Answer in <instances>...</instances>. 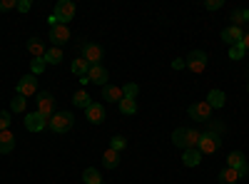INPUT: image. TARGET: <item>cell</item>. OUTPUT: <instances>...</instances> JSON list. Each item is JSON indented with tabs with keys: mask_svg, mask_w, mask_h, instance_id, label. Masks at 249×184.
I'll return each instance as SVG.
<instances>
[{
	"mask_svg": "<svg viewBox=\"0 0 249 184\" xmlns=\"http://www.w3.org/2000/svg\"><path fill=\"white\" fill-rule=\"evenodd\" d=\"M102 184H105V182H102Z\"/></svg>",
	"mask_w": 249,
	"mask_h": 184,
	"instance_id": "43",
	"label": "cell"
},
{
	"mask_svg": "<svg viewBox=\"0 0 249 184\" xmlns=\"http://www.w3.org/2000/svg\"><path fill=\"white\" fill-rule=\"evenodd\" d=\"M15 147V134L10 130H3L0 132V154H10Z\"/></svg>",
	"mask_w": 249,
	"mask_h": 184,
	"instance_id": "16",
	"label": "cell"
},
{
	"mask_svg": "<svg viewBox=\"0 0 249 184\" xmlns=\"http://www.w3.org/2000/svg\"><path fill=\"white\" fill-rule=\"evenodd\" d=\"M199 130H195V127H177L175 132H172V142L184 152V150H197V145H199Z\"/></svg>",
	"mask_w": 249,
	"mask_h": 184,
	"instance_id": "1",
	"label": "cell"
},
{
	"mask_svg": "<svg viewBox=\"0 0 249 184\" xmlns=\"http://www.w3.org/2000/svg\"><path fill=\"white\" fill-rule=\"evenodd\" d=\"M102 165H105V169H115L117 165H120V152H115V150H105V154H102Z\"/></svg>",
	"mask_w": 249,
	"mask_h": 184,
	"instance_id": "21",
	"label": "cell"
},
{
	"mask_svg": "<svg viewBox=\"0 0 249 184\" xmlns=\"http://www.w3.org/2000/svg\"><path fill=\"white\" fill-rule=\"evenodd\" d=\"M48 127V117L40 112H25V130L28 132H43Z\"/></svg>",
	"mask_w": 249,
	"mask_h": 184,
	"instance_id": "9",
	"label": "cell"
},
{
	"mask_svg": "<svg viewBox=\"0 0 249 184\" xmlns=\"http://www.w3.org/2000/svg\"><path fill=\"white\" fill-rule=\"evenodd\" d=\"M219 147H222V134H217V132H212V130H204V132L199 134L197 150L202 152V157H204V154H214Z\"/></svg>",
	"mask_w": 249,
	"mask_h": 184,
	"instance_id": "3",
	"label": "cell"
},
{
	"mask_svg": "<svg viewBox=\"0 0 249 184\" xmlns=\"http://www.w3.org/2000/svg\"><path fill=\"white\" fill-rule=\"evenodd\" d=\"M247 92H249V83H247Z\"/></svg>",
	"mask_w": 249,
	"mask_h": 184,
	"instance_id": "42",
	"label": "cell"
},
{
	"mask_svg": "<svg viewBox=\"0 0 249 184\" xmlns=\"http://www.w3.org/2000/svg\"><path fill=\"white\" fill-rule=\"evenodd\" d=\"M72 125H75V115L72 112H55L48 119V130H53L55 134H62V132L72 130Z\"/></svg>",
	"mask_w": 249,
	"mask_h": 184,
	"instance_id": "2",
	"label": "cell"
},
{
	"mask_svg": "<svg viewBox=\"0 0 249 184\" xmlns=\"http://www.w3.org/2000/svg\"><path fill=\"white\" fill-rule=\"evenodd\" d=\"M184 63H187V70H190V72L199 75L207 67V55H204V50H192L190 55L184 57Z\"/></svg>",
	"mask_w": 249,
	"mask_h": 184,
	"instance_id": "6",
	"label": "cell"
},
{
	"mask_svg": "<svg viewBox=\"0 0 249 184\" xmlns=\"http://www.w3.org/2000/svg\"><path fill=\"white\" fill-rule=\"evenodd\" d=\"M45 65H48V63H45L43 57H37V60H33V63H30V75H35V77H37L40 72L45 70Z\"/></svg>",
	"mask_w": 249,
	"mask_h": 184,
	"instance_id": "32",
	"label": "cell"
},
{
	"mask_svg": "<svg viewBox=\"0 0 249 184\" xmlns=\"http://www.w3.org/2000/svg\"><path fill=\"white\" fill-rule=\"evenodd\" d=\"M137 95H140V87L135 83H127V85L122 87V97L124 100H137Z\"/></svg>",
	"mask_w": 249,
	"mask_h": 184,
	"instance_id": "30",
	"label": "cell"
},
{
	"mask_svg": "<svg viewBox=\"0 0 249 184\" xmlns=\"http://www.w3.org/2000/svg\"><path fill=\"white\" fill-rule=\"evenodd\" d=\"M124 147H127V139H124L122 134H115V137L110 139V150H115V152H122Z\"/></svg>",
	"mask_w": 249,
	"mask_h": 184,
	"instance_id": "31",
	"label": "cell"
},
{
	"mask_svg": "<svg viewBox=\"0 0 249 184\" xmlns=\"http://www.w3.org/2000/svg\"><path fill=\"white\" fill-rule=\"evenodd\" d=\"M35 92H37V77H35V75H25V77L18 83V95L28 100V97L35 95Z\"/></svg>",
	"mask_w": 249,
	"mask_h": 184,
	"instance_id": "12",
	"label": "cell"
},
{
	"mask_svg": "<svg viewBox=\"0 0 249 184\" xmlns=\"http://www.w3.org/2000/svg\"><path fill=\"white\" fill-rule=\"evenodd\" d=\"M242 23H249V10L237 8V10L232 13V25H234V28H242Z\"/></svg>",
	"mask_w": 249,
	"mask_h": 184,
	"instance_id": "27",
	"label": "cell"
},
{
	"mask_svg": "<svg viewBox=\"0 0 249 184\" xmlns=\"http://www.w3.org/2000/svg\"><path fill=\"white\" fill-rule=\"evenodd\" d=\"M244 52H247V50H244V45H242V43H237V45H232V48H230V60H242V57H244Z\"/></svg>",
	"mask_w": 249,
	"mask_h": 184,
	"instance_id": "33",
	"label": "cell"
},
{
	"mask_svg": "<svg viewBox=\"0 0 249 184\" xmlns=\"http://www.w3.org/2000/svg\"><path fill=\"white\" fill-rule=\"evenodd\" d=\"M10 122H13V119H10V112L3 110V112H0V132H3V130H10Z\"/></svg>",
	"mask_w": 249,
	"mask_h": 184,
	"instance_id": "34",
	"label": "cell"
},
{
	"mask_svg": "<svg viewBox=\"0 0 249 184\" xmlns=\"http://www.w3.org/2000/svg\"><path fill=\"white\" fill-rule=\"evenodd\" d=\"M72 105L80 107V110H88V107L92 105V100H90V95H88L85 90H77V92L72 95Z\"/></svg>",
	"mask_w": 249,
	"mask_h": 184,
	"instance_id": "20",
	"label": "cell"
},
{
	"mask_svg": "<svg viewBox=\"0 0 249 184\" xmlns=\"http://www.w3.org/2000/svg\"><path fill=\"white\" fill-rule=\"evenodd\" d=\"M28 52L37 60V57H45V43H43V40H40V37H30L28 40Z\"/></svg>",
	"mask_w": 249,
	"mask_h": 184,
	"instance_id": "17",
	"label": "cell"
},
{
	"mask_svg": "<svg viewBox=\"0 0 249 184\" xmlns=\"http://www.w3.org/2000/svg\"><path fill=\"white\" fill-rule=\"evenodd\" d=\"M120 112L122 115H135L137 112V100H120Z\"/></svg>",
	"mask_w": 249,
	"mask_h": 184,
	"instance_id": "28",
	"label": "cell"
},
{
	"mask_svg": "<svg viewBox=\"0 0 249 184\" xmlns=\"http://www.w3.org/2000/svg\"><path fill=\"white\" fill-rule=\"evenodd\" d=\"M82 60H88V65H102L105 60V50L97 43H85L82 45Z\"/></svg>",
	"mask_w": 249,
	"mask_h": 184,
	"instance_id": "4",
	"label": "cell"
},
{
	"mask_svg": "<svg viewBox=\"0 0 249 184\" xmlns=\"http://www.w3.org/2000/svg\"><path fill=\"white\" fill-rule=\"evenodd\" d=\"M53 15L57 17L60 25H68L70 20L75 17V3L72 0H60V3L55 5V10H53Z\"/></svg>",
	"mask_w": 249,
	"mask_h": 184,
	"instance_id": "5",
	"label": "cell"
},
{
	"mask_svg": "<svg viewBox=\"0 0 249 184\" xmlns=\"http://www.w3.org/2000/svg\"><path fill=\"white\" fill-rule=\"evenodd\" d=\"M242 165H247V159H244V154H242L239 150L230 152V157H227V167H232V169H239Z\"/></svg>",
	"mask_w": 249,
	"mask_h": 184,
	"instance_id": "23",
	"label": "cell"
},
{
	"mask_svg": "<svg viewBox=\"0 0 249 184\" xmlns=\"http://www.w3.org/2000/svg\"><path fill=\"white\" fill-rule=\"evenodd\" d=\"M45 63L48 65H60L62 63V48H50V50H45Z\"/></svg>",
	"mask_w": 249,
	"mask_h": 184,
	"instance_id": "24",
	"label": "cell"
},
{
	"mask_svg": "<svg viewBox=\"0 0 249 184\" xmlns=\"http://www.w3.org/2000/svg\"><path fill=\"white\" fill-rule=\"evenodd\" d=\"M190 117L195 119V122H210L212 119V107L207 105V100H202V102H195V105H190Z\"/></svg>",
	"mask_w": 249,
	"mask_h": 184,
	"instance_id": "7",
	"label": "cell"
},
{
	"mask_svg": "<svg viewBox=\"0 0 249 184\" xmlns=\"http://www.w3.org/2000/svg\"><path fill=\"white\" fill-rule=\"evenodd\" d=\"M30 8H33L30 0H18V10H20V13H28Z\"/></svg>",
	"mask_w": 249,
	"mask_h": 184,
	"instance_id": "38",
	"label": "cell"
},
{
	"mask_svg": "<svg viewBox=\"0 0 249 184\" xmlns=\"http://www.w3.org/2000/svg\"><path fill=\"white\" fill-rule=\"evenodd\" d=\"M70 40V28L68 25H55V28H50V43H53V48H62Z\"/></svg>",
	"mask_w": 249,
	"mask_h": 184,
	"instance_id": "10",
	"label": "cell"
},
{
	"mask_svg": "<svg viewBox=\"0 0 249 184\" xmlns=\"http://www.w3.org/2000/svg\"><path fill=\"white\" fill-rule=\"evenodd\" d=\"M182 162H184V167H197L202 162V152L199 150H184L182 152Z\"/></svg>",
	"mask_w": 249,
	"mask_h": 184,
	"instance_id": "19",
	"label": "cell"
},
{
	"mask_svg": "<svg viewBox=\"0 0 249 184\" xmlns=\"http://www.w3.org/2000/svg\"><path fill=\"white\" fill-rule=\"evenodd\" d=\"M13 8H18V0H0V13H8Z\"/></svg>",
	"mask_w": 249,
	"mask_h": 184,
	"instance_id": "36",
	"label": "cell"
},
{
	"mask_svg": "<svg viewBox=\"0 0 249 184\" xmlns=\"http://www.w3.org/2000/svg\"><path fill=\"white\" fill-rule=\"evenodd\" d=\"M37 112L43 117H48V119L55 115V97H53V92H40L37 95Z\"/></svg>",
	"mask_w": 249,
	"mask_h": 184,
	"instance_id": "8",
	"label": "cell"
},
{
	"mask_svg": "<svg viewBox=\"0 0 249 184\" xmlns=\"http://www.w3.org/2000/svg\"><path fill=\"white\" fill-rule=\"evenodd\" d=\"M237 179H239V174H237V169H232V167H224V169L219 172V184H237Z\"/></svg>",
	"mask_w": 249,
	"mask_h": 184,
	"instance_id": "25",
	"label": "cell"
},
{
	"mask_svg": "<svg viewBox=\"0 0 249 184\" xmlns=\"http://www.w3.org/2000/svg\"><path fill=\"white\" fill-rule=\"evenodd\" d=\"M102 100H105V102H117V105H120V100H124L122 97V87L107 83L105 87H102Z\"/></svg>",
	"mask_w": 249,
	"mask_h": 184,
	"instance_id": "15",
	"label": "cell"
},
{
	"mask_svg": "<svg viewBox=\"0 0 249 184\" xmlns=\"http://www.w3.org/2000/svg\"><path fill=\"white\" fill-rule=\"evenodd\" d=\"M224 102H227V95L222 90H210V95H207V105H210L212 110L224 107Z\"/></svg>",
	"mask_w": 249,
	"mask_h": 184,
	"instance_id": "18",
	"label": "cell"
},
{
	"mask_svg": "<svg viewBox=\"0 0 249 184\" xmlns=\"http://www.w3.org/2000/svg\"><path fill=\"white\" fill-rule=\"evenodd\" d=\"M242 45H244V50H249V33H244V40H242Z\"/></svg>",
	"mask_w": 249,
	"mask_h": 184,
	"instance_id": "41",
	"label": "cell"
},
{
	"mask_svg": "<svg viewBox=\"0 0 249 184\" xmlns=\"http://www.w3.org/2000/svg\"><path fill=\"white\" fill-rule=\"evenodd\" d=\"M222 40L232 48V45H237V43H242V40H244V30L230 25V28H224V30H222Z\"/></svg>",
	"mask_w": 249,
	"mask_h": 184,
	"instance_id": "13",
	"label": "cell"
},
{
	"mask_svg": "<svg viewBox=\"0 0 249 184\" xmlns=\"http://www.w3.org/2000/svg\"><path fill=\"white\" fill-rule=\"evenodd\" d=\"M237 174H239V177H249V165H242V167L237 169Z\"/></svg>",
	"mask_w": 249,
	"mask_h": 184,
	"instance_id": "40",
	"label": "cell"
},
{
	"mask_svg": "<svg viewBox=\"0 0 249 184\" xmlns=\"http://www.w3.org/2000/svg\"><path fill=\"white\" fill-rule=\"evenodd\" d=\"M172 67H175V70H184V67H187V63H184V57H177L175 63H172Z\"/></svg>",
	"mask_w": 249,
	"mask_h": 184,
	"instance_id": "39",
	"label": "cell"
},
{
	"mask_svg": "<svg viewBox=\"0 0 249 184\" xmlns=\"http://www.w3.org/2000/svg\"><path fill=\"white\" fill-rule=\"evenodd\" d=\"M88 80H90L92 85L105 87V85H107V80H110V72L102 67V65H90V70H88Z\"/></svg>",
	"mask_w": 249,
	"mask_h": 184,
	"instance_id": "11",
	"label": "cell"
},
{
	"mask_svg": "<svg viewBox=\"0 0 249 184\" xmlns=\"http://www.w3.org/2000/svg\"><path fill=\"white\" fill-rule=\"evenodd\" d=\"M25 107H28V100L20 97V95H15L13 102H10V112H25Z\"/></svg>",
	"mask_w": 249,
	"mask_h": 184,
	"instance_id": "29",
	"label": "cell"
},
{
	"mask_svg": "<svg viewBox=\"0 0 249 184\" xmlns=\"http://www.w3.org/2000/svg\"><path fill=\"white\" fill-rule=\"evenodd\" d=\"M88 70H90L88 60H82V57L72 60V75H77V77H88Z\"/></svg>",
	"mask_w": 249,
	"mask_h": 184,
	"instance_id": "26",
	"label": "cell"
},
{
	"mask_svg": "<svg viewBox=\"0 0 249 184\" xmlns=\"http://www.w3.org/2000/svg\"><path fill=\"white\" fill-rule=\"evenodd\" d=\"M82 182H85V184H102V174H100V169L88 167L85 172H82Z\"/></svg>",
	"mask_w": 249,
	"mask_h": 184,
	"instance_id": "22",
	"label": "cell"
},
{
	"mask_svg": "<svg viewBox=\"0 0 249 184\" xmlns=\"http://www.w3.org/2000/svg\"><path fill=\"white\" fill-rule=\"evenodd\" d=\"M85 115H88V122H92V125H100V122H105V105L92 102V105L85 110Z\"/></svg>",
	"mask_w": 249,
	"mask_h": 184,
	"instance_id": "14",
	"label": "cell"
},
{
	"mask_svg": "<svg viewBox=\"0 0 249 184\" xmlns=\"http://www.w3.org/2000/svg\"><path fill=\"white\" fill-rule=\"evenodd\" d=\"M210 130H212V132H217V134H222L227 127L222 125V122H217V119H210Z\"/></svg>",
	"mask_w": 249,
	"mask_h": 184,
	"instance_id": "37",
	"label": "cell"
},
{
	"mask_svg": "<svg viewBox=\"0 0 249 184\" xmlns=\"http://www.w3.org/2000/svg\"><path fill=\"white\" fill-rule=\"evenodd\" d=\"M224 5V0H204V10H219Z\"/></svg>",
	"mask_w": 249,
	"mask_h": 184,
	"instance_id": "35",
	"label": "cell"
}]
</instances>
